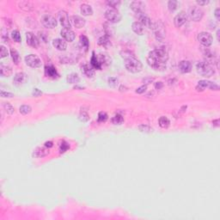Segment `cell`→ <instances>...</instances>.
Returning a JSON list of instances; mask_svg holds the SVG:
<instances>
[{"label": "cell", "instance_id": "1", "mask_svg": "<svg viewBox=\"0 0 220 220\" xmlns=\"http://www.w3.org/2000/svg\"><path fill=\"white\" fill-rule=\"evenodd\" d=\"M169 53L164 47H159L152 50L147 56V64L156 71H163L166 69Z\"/></svg>", "mask_w": 220, "mask_h": 220}, {"label": "cell", "instance_id": "2", "mask_svg": "<svg viewBox=\"0 0 220 220\" xmlns=\"http://www.w3.org/2000/svg\"><path fill=\"white\" fill-rule=\"evenodd\" d=\"M121 55L125 60L124 62L125 67L128 72H132V73H138V72H140L142 71L143 65L140 61L136 59L134 53L130 52V51H127V50H125L121 53Z\"/></svg>", "mask_w": 220, "mask_h": 220}, {"label": "cell", "instance_id": "3", "mask_svg": "<svg viewBox=\"0 0 220 220\" xmlns=\"http://www.w3.org/2000/svg\"><path fill=\"white\" fill-rule=\"evenodd\" d=\"M196 70L200 75L204 77H207V78L211 77L215 73L213 66L205 61L198 62L197 65H196Z\"/></svg>", "mask_w": 220, "mask_h": 220}, {"label": "cell", "instance_id": "4", "mask_svg": "<svg viewBox=\"0 0 220 220\" xmlns=\"http://www.w3.org/2000/svg\"><path fill=\"white\" fill-rule=\"evenodd\" d=\"M152 30L154 31V34H155L156 41L163 42L166 36V30H165V27L163 25V23L161 21L154 23Z\"/></svg>", "mask_w": 220, "mask_h": 220}, {"label": "cell", "instance_id": "5", "mask_svg": "<svg viewBox=\"0 0 220 220\" xmlns=\"http://www.w3.org/2000/svg\"><path fill=\"white\" fill-rule=\"evenodd\" d=\"M105 17L111 23H117L121 20V15L117 9L110 7L105 11Z\"/></svg>", "mask_w": 220, "mask_h": 220}, {"label": "cell", "instance_id": "6", "mask_svg": "<svg viewBox=\"0 0 220 220\" xmlns=\"http://www.w3.org/2000/svg\"><path fill=\"white\" fill-rule=\"evenodd\" d=\"M25 63L27 65L30 66L32 68H39L42 66V60L41 59L35 55V54H29V55H27L25 59Z\"/></svg>", "mask_w": 220, "mask_h": 220}, {"label": "cell", "instance_id": "7", "mask_svg": "<svg viewBox=\"0 0 220 220\" xmlns=\"http://www.w3.org/2000/svg\"><path fill=\"white\" fill-rule=\"evenodd\" d=\"M198 41L200 42V43L202 46H204L205 47H208L213 44V35L208 32H201L198 34Z\"/></svg>", "mask_w": 220, "mask_h": 220}, {"label": "cell", "instance_id": "8", "mask_svg": "<svg viewBox=\"0 0 220 220\" xmlns=\"http://www.w3.org/2000/svg\"><path fill=\"white\" fill-rule=\"evenodd\" d=\"M205 88H209L212 90H219V86L213 82H210V81H206V80H200L199 81L198 85L196 89L198 91H203Z\"/></svg>", "mask_w": 220, "mask_h": 220}, {"label": "cell", "instance_id": "9", "mask_svg": "<svg viewBox=\"0 0 220 220\" xmlns=\"http://www.w3.org/2000/svg\"><path fill=\"white\" fill-rule=\"evenodd\" d=\"M190 18L194 21V22H200L203 15H204V11L199 6H193L190 9L189 11Z\"/></svg>", "mask_w": 220, "mask_h": 220}, {"label": "cell", "instance_id": "10", "mask_svg": "<svg viewBox=\"0 0 220 220\" xmlns=\"http://www.w3.org/2000/svg\"><path fill=\"white\" fill-rule=\"evenodd\" d=\"M41 23H42V25L47 28V29H53L57 26V20L53 17V15H44L41 19Z\"/></svg>", "mask_w": 220, "mask_h": 220}, {"label": "cell", "instance_id": "11", "mask_svg": "<svg viewBox=\"0 0 220 220\" xmlns=\"http://www.w3.org/2000/svg\"><path fill=\"white\" fill-rule=\"evenodd\" d=\"M59 20L61 26L64 29H71V20L69 18L68 13L65 11H60L59 12Z\"/></svg>", "mask_w": 220, "mask_h": 220}, {"label": "cell", "instance_id": "12", "mask_svg": "<svg viewBox=\"0 0 220 220\" xmlns=\"http://www.w3.org/2000/svg\"><path fill=\"white\" fill-rule=\"evenodd\" d=\"M130 8L136 14H141L145 11V4L142 1H133L130 4Z\"/></svg>", "mask_w": 220, "mask_h": 220}, {"label": "cell", "instance_id": "13", "mask_svg": "<svg viewBox=\"0 0 220 220\" xmlns=\"http://www.w3.org/2000/svg\"><path fill=\"white\" fill-rule=\"evenodd\" d=\"M187 19V15L184 11L180 12L179 14L175 15L174 18V23L176 28H181L182 25H184Z\"/></svg>", "mask_w": 220, "mask_h": 220}, {"label": "cell", "instance_id": "14", "mask_svg": "<svg viewBox=\"0 0 220 220\" xmlns=\"http://www.w3.org/2000/svg\"><path fill=\"white\" fill-rule=\"evenodd\" d=\"M26 42L28 45L30 46H33L34 48L38 47L39 44H40L39 39L31 32L26 33Z\"/></svg>", "mask_w": 220, "mask_h": 220}, {"label": "cell", "instance_id": "15", "mask_svg": "<svg viewBox=\"0 0 220 220\" xmlns=\"http://www.w3.org/2000/svg\"><path fill=\"white\" fill-rule=\"evenodd\" d=\"M137 16H138V18H139V23H142L144 27H146V28H148V29H152L154 23L152 22L149 16H147L144 13L137 14Z\"/></svg>", "mask_w": 220, "mask_h": 220}, {"label": "cell", "instance_id": "16", "mask_svg": "<svg viewBox=\"0 0 220 220\" xmlns=\"http://www.w3.org/2000/svg\"><path fill=\"white\" fill-rule=\"evenodd\" d=\"M61 36L66 42H72L74 41V39L76 37V34L71 29H63L60 32Z\"/></svg>", "mask_w": 220, "mask_h": 220}, {"label": "cell", "instance_id": "17", "mask_svg": "<svg viewBox=\"0 0 220 220\" xmlns=\"http://www.w3.org/2000/svg\"><path fill=\"white\" fill-rule=\"evenodd\" d=\"M27 78H28L27 75L24 72H18V73H16L14 76L13 83L16 86H20L22 84H25V82L27 81Z\"/></svg>", "mask_w": 220, "mask_h": 220}, {"label": "cell", "instance_id": "18", "mask_svg": "<svg viewBox=\"0 0 220 220\" xmlns=\"http://www.w3.org/2000/svg\"><path fill=\"white\" fill-rule=\"evenodd\" d=\"M71 23L77 29H81L85 25V20L80 15H72L71 17Z\"/></svg>", "mask_w": 220, "mask_h": 220}, {"label": "cell", "instance_id": "19", "mask_svg": "<svg viewBox=\"0 0 220 220\" xmlns=\"http://www.w3.org/2000/svg\"><path fill=\"white\" fill-rule=\"evenodd\" d=\"M53 45L59 51H65L67 48V43L65 42L64 39H54L53 41Z\"/></svg>", "mask_w": 220, "mask_h": 220}, {"label": "cell", "instance_id": "20", "mask_svg": "<svg viewBox=\"0 0 220 220\" xmlns=\"http://www.w3.org/2000/svg\"><path fill=\"white\" fill-rule=\"evenodd\" d=\"M192 64L188 60H182L179 63V69L182 73H188L192 71Z\"/></svg>", "mask_w": 220, "mask_h": 220}, {"label": "cell", "instance_id": "21", "mask_svg": "<svg viewBox=\"0 0 220 220\" xmlns=\"http://www.w3.org/2000/svg\"><path fill=\"white\" fill-rule=\"evenodd\" d=\"M45 75L51 78H57L59 73L53 65H46L45 67Z\"/></svg>", "mask_w": 220, "mask_h": 220}, {"label": "cell", "instance_id": "22", "mask_svg": "<svg viewBox=\"0 0 220 220\" xmlns=\"http://www.w3.org/2000/svg\"><path fill=\"white\" fill-rule=\"evenodd\" d=\"M49 154V150L46 147H37L33 152V156L34 157H44Z\"/></svg>", "mask_w": 220, "mask_h": 220}, {"label": "cell", "instance_id": "23", "mask_svg": "<svg viewBox=\"0 0 220 220\" xmlns=\"http://www.w3.org/2000/svg\"><path fill=\"white\" fill-rule=\"evenodd\" d=\"M132 29L135 33V34H139V35H142L144 33V26L140 23L139 22H134L132 24Z\"/></svg>", "mask_w": 220, "mask_h": 220}, {"label": "cell", "instance_id": "24", "mask_svg": "<svg viewBox=\"0 0 220 220\" xmlns=\"http://www.w3.org/2000/svg\"><path fill=\"white\" fill-rule=\"evenodd\" d=\"M95 69L92 65H90V64H85L82 67V72H84L88 77H93L95 76Z\"/></svg>", "mask_w": 220, "mask_h": 220}, {"label": "cell", "instance_id": "25", "mask_svg": "<svg viewBox=\"0 0 220 220\" xmlns=\"http://www.w3.org/2000/svg\"><path fill=\"white\" fill-rule=\"evenodd\" d=\"M80 11L81 14H83V15L88 16V15H91L93 14V10L90 4H83L80 7Z\"/></svg>", "mask_w": 220, "mask_h": 220}, {"label": "cell", "instance_id": "26", "mask_svg": "<svg viewBox=\"0 0 220 220\" xmlns=\"http://www.w3.org/2000/svg\"><path fill=\"white\" fill-rule=\"evenodd\" d=\"M98 45L105 47V48H108L110 46H111V42H110L109 37L107 36V35H103L98 39Z\"/></svg>", "mask_w": 220, "mask_h": 220}, {"label": "cell", "instance_id": "27", "mask_svg": "<svg viewBox=\"0 0 220 220\" xmlns=\"http://www.w3.org/2000/svg\"><path fill=\"white\" fill-rule=\"evenodd\" d=\"M90 65H92L95 70H101L102 67H103L102 65H101V63L99 62L98 58H97V56L95 55L94 52L92 53V57H91V59H90Z\"/></svg>", "mask_w": 220, "mask_h": 220}, {"label": "cell", "instance_id": "28", "mask_svg": "<svg viewBox=\"0 0 220 220\" xmlns=\"http://www.w3.org/2000/svg\"><path fill=\"white\" fill-rule=\"evenodd\" d=\"M12 70L10 66L7 65H4L3 64H1L0 65V74L2 77H10L11 75Z\"/></svg>", "mask_w": 220, "mask_h": 220}, {"label": "cell", "instance_id": "29", "mask_svg": "<svg viewBox=\"0 0 220 220\" xmlns=\"http://www.w3.org/2000/svg\"><path fill=\"white\" fill-rule=\"evenodd\" d=\"M19 8L24 11H31L33 10V4L28 1H22L18 3Z\"/></svg>", "mask_w": 220, "mask_h": 220}, {"label": "cell", "instance_id": "30", "mask_svg": "<svg viewBox=\"0 0 220 220\" xmlns=\"http://www.w3.org/2000/svg\"><path fill=\"white\" fill-rule=\"evenodd\" d=\"M97 58H98L99 59V62L101 63V65H102V66H103V65H108L111 63V59H110L109 56L108 55V54H104V53H101V54H99V56H97Z\"/></svg>", "mask_w": 220, "mask_h": 220}, {"label": "cell", "instance_id": "31", "mask_svg": "<svg viewBox=\"0 0 220 220\" xmlns=\"http://www.w3.org/2000/svg\"><path fill=\"white\" fill-rule=\"evenodd\" d=\"M80 77L77 73H71L66 77V81L69 84H77L79 82Z\"/></svg>", "mask_w": 220, "mask_h": 220}, {"label": "cell", "instance_id": "32", "mask_svg": "<svg viewBox=\"0 0 220 220\" xmlns=\"http://www.w3.org/2000/svg\"><path fill=\"white\" fill-rule=\"evenodd\" d=\"M158 123H159V125L162 128H167L170 125V121L166 116H162V117L159 118Z\"/></svg>", "mask_w": 220, "mask_h": 220}, {"label": "cell", "instance_id": "33", "mask_svg": "<svg viewBox=\"0 0 220 220\" xmlns=\"http://www.w3.org/2000/svg\"><path fill=\"white\" fill-rule=\"evenodd\" d=\"M79 44L81 46V47H83L85 50H87L89 48L90 46V42L89 39L85 36V35H81L79 38Z\"/></svg>", "mask_w": 220, "mask_h": 220}, {"label": "cell", "instance_id": "34", "mask_svg": "<svg viewBox=\"0 0 220 220\" xmlns=\"http://www.w3.org/2000/svg\"><path fill=\"white\" fill-rule=\"evenodd\" d=\"M112 122L114 125H121L122 123L124 122V118L121 114H115L114 117L112 118Z\"/></svg>", "mask_w": 220, "mask_h": 220}, {"label": "cell", "instance_id": "35", "mask_svg": "<svg viewBox=\"0 0 220 220\" xmlns=\"http://www.w3.org/2000/svg\"><path fill=\"white\" fill-rule=\"evenodd\" d=\"M11 55L12 60L14 61V63H15V65H17V64L19 63L20 60V56L18 52L15 49H14V48H12V49L11 50Z\"/></svg>", "mask_w": 220, "mask_h": 220}, {"label": "cell", "instance_id": "36", "mask_svg": "<svg viewBox=\"0 0 220 220\" xmlns=\"http://www.w3.org/2000/svg\"><path fill=\"white\" fill-rule=\"evenodd\" d=\"M178 7V2L175 0H170L168 2V8L170 11H175V10Z\"/></svg>", "mask_w": 220, "mask_h": 220}, {"label": "cell", "instance_id": "37", "mask_svg": "<svg viewBox=\"0 0 220 220\" xmlns=\"http://www.w3.org/2000/svg\"><path fill=\"white\" fill-rule=\"evenodd\" d=\"M3 106H4V110L7 112V114H12L14 112H15V109H14V108H13V106H12L11 103H4V104H3Z\"/></svg>", "mask_w": 220, "mask_h": 220}, {"label": "cell", "instance_id": "38", "mask_svg": "<svg viewBox=\"0 0 220 220\" xmlns=\"http://www.w3.org/2000/svg\"><path fill=\"white\" fill-rule=\"evenodd\" d=\"M69 148H70V144L67 142H65V141H62L60 144H59V152H60L61 154L65 153Z\"/></svg>", "mask_w": 220, "mask_h": 220}, {"label": "cell", "instance_id": "39", "mask_svg": "<svg viewBox=\"0 0 220 220\" xmlns=\"http://www.w3.org/2000/svg\"><path fill=\"white\" fill-rule=\"evenodd\" d=\"M107 4L110 8L117 9L121 5V1H119V0H110V1H107Z\"/></svg>", "mask_w": 220, "mask_h": 220}, {"label": "cell", "instance_id": "40", "mask_svg": "<svg viewBox=\"0 0 220 220\" xmlns=\"http://www.w3.org/2000/svg\"><path fill=\"white\" fill-rule=\"evenodd\" d=\"M31 110H32V108H31V107L29 106V105H23V106L20 107L19 108L20 113L22 114H29L31 112Z\"/></svg>", "mask_w": 220, "mask_h": 220}, {"label": "cell", "instance_id": "41", "mask_svg": "<svg viewBox=\"0 0 220 220\" xmlns=\"http://www.w3.org/2000/svg\"><path fill=\"white\" fill-rule=\"evenodd\" d=\"M11 37L15 42H21V40H22V39H21V34H20L19 31L18 30L12 31Z\"/></svg>", "mask_w": 220, "mask_h": 220}, {"label": "cell", "instance_id": "42", "mask_svg": "<svg viewBox=\"0 0 220 220\" xmlns=\"http://www.w3.org/2000/svg\"><path fill=\"white\" fill-rule=\"evenodd\" d=\"M97 120H98V122H105L108 120V114H107V113H105V112H100L98 114V118H97Z\"/></svg>", "mask_w": 220, "mask_h": 220}, {"label": "cell", "instance_id": "43", "mask_svg": "<svg viewBox=\"0 0 220 220\" xmlns=\"http://www.w3.org/2000/svg\"><path fill=\"white\" fill-rule=\"evenodd\" d=\"M104 30H105V34H106L107 36H111L112 34H113V33H114V31H112L113 29H112V27H110L108 23H105L104 24Z\"/></svg>", "mask_w": 220, "mask_h": 220}, {"label": "cell", "instance_id": "44", "mask_svg": "<svg viewBox=\"0 0 220 220\" xmlns=\"http://www.w3.org/2000/svg\"><path fill=\"white\" fill-rule=\"evenodd\" d=\"M118 79L116 77H109L108 79V83L109 84L111 87H116L118 85Z\"/></svg>", "mask_w": 220, "mask_h": 220}, {"label": "cell", "instance_id": "45", "mask_svg": "<svg viewBox=\"0 0 220 220\" xmlns=\"http://www.w3.org/2000/svg\"><path fill=\"white\" fill-rule=\"evenodd\" d=\"M0 48H1V55H0V57H1V59H4V58L7 57L8 55H9V53H8V50L7 48L4 46H0Z\"/></svg>", "mask_w": 220, "mask_h": 220}, {"label": "cell", "instance_id": "46", "mask_svg": "<svg viewBox=\"0 0 220 220\" xmlns=\"http://www.w3.org/2000/svg\"><path fill=\"white\" fill-rule=\"evenodd\" d=\"M146 90H147V85H142V86L137 89L136 93H138V94H143V93H144L146 91Z\"/></svg>", "mask_w": 220, "mask_h": 220}, {"label": "cell", "instance_id": "47", "mask_svg": "<svg viewBox=\"0 0 220 220\" xmlns=\"http://www.w3.org/2000/svg\"><path fill=\"white\" fill-rule=\"evenodd\" d=\"M139 129L140 130L141 132H151L150 126L146 125H140L139 126Z\"/></svg>", "mask_w": 220, "mask_h": 220}, {"label": "cell", "instance_id": "48", "mask_svg": "<svg viewBox=\"0 0 220 220\" xmlns=\"http://www.w3.org/2000/svg\"><path fill=\"white\" fill-rule=\"evenodd\" d=\"M80 120L81 121H87L88 120H89V115H88L87 113H84V112H83V113H81V114H80Z\"/></svg>", "mask_w": 220, "mask_h": 220}, {"label": "cell", "instance_id": "49", "mask_svg": "<svg viewBox=\"0 0 220 220\" xmlns=\"http://www.w3.org/2000/svg\"><path fill=\"white\" fill-rule=\"evenodd\" d=\"M1 96L2 97H13L14 94L10 93V92H5L4 90H1Z\"/></svg>", "mask_w": 220, "mask_h": 220}, {"label": "cell", "instance_id": "50", "mask_svg": "<svg viewBox=\"0 0 220 220\" xmlns=\"http://www.w3.org/2000/svg\"><path fill=\"white\" fill-rule=\"evenodd\" d=\"M209 3H210V1H206V0H205V1H201V0H198V1H196V4H199L200 6H204V5H206V4H208Z\"/></svg>", "mask_w": 220, "mask_h": 220}, {"label": "cell", "instance_id": "51", "mask_svg": "<svg viewBox=\"0 0 220 220\" xmlns=\"http://www.w3.org/2000/svg\"><path fill=\"white\" fill-rule=\"evenodd\" d=\"M32 94H33V95L34 96H39V95H41L42 94V92L39 89H34V90H33V92H32Z\"/></svg>", "mask_w": 220, "mask_h": 220}, {"label": "cell", "instance_id": "52", "mask_svg": "<svg viewBox=\"0 0 220 220\" xmlns=\"http://www.w3.org/2000/svg\"><path fill=\"white\" fill-rule=\"evenodd\" d=\"M214 15H215V17L217 18V20H218V21H219L220 20V9L219 8H217L216 10H215Z\"/></svg>", "mask_w": 220, "mask_h": 220}, {"label": "cell", "instance_id": "53", "mask_svg": "<svg viewBox=\"0 0 220 220\" xmlns=\"http://www.w3.org/2000/svg\"><path fill=\"white\" fill-rule=\"evenodd\" d=\"M163 87V84L162 82H156L155 83V88L156 90H161Z\"/></svg>", "mask_w": 220, "mask_h": 220}, {"label": "cell", "instance_id": "54", "mask_svg": "<svg viewBox=\"0 0 220 220\" xmlns=\"http://www.w3.org/2000/svg\"><path fill=\"white\" fill-rule=\"evenodd\" d=\"M53 146V143L52 142V141H47V142H46L45 143V147H46V148H52Z\"/></svg>", "mask_w": 220, "mask_h": 220}, {"label": "cell", "instance_id": "55", "mask_svg": "<svg viewBox=\"0 0 220 220\" xmlns=\"http://www.w3.org/2000/svg\"><path fill=\"white\" fill-rule=\"evenodd\" d=\"M218 121H219V120H215V121H213V125H216V126H218Z\"/></svg>", "mask_w": 220, "mask_h": 220}, {"label": "cell", "instance_id": "56", "mask_svg": "<svg viewBox=\"0 0 220 220\" xmlns=\"http://www.w3.org/2000/svg\"><path fill=\"white\" fill-rule=\"evenodd\" d=\"M219 33L220 30L219 29H218V31H217V39H218V41H219Z\"/></svg>", "mask_w": 220, "mask_h": 220}]
</instances>
